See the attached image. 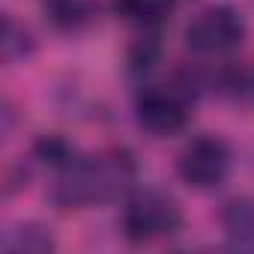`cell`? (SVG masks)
<instances>
[{
	"label": "cell",
	"mask_w": 254,
	"mask_h": 254,
	"mask_svg": "<svg viewBox=\"0 0 254 254\" xmlns=\"http://www.w3.org/2000/svg\"><path fill=\"white\" fill-rule=\"evenodd\" d=\"M135 180V159L126 150H108L99 156H75L57 171L51 186V200L60 209H78L90 203H105L123 194Z\"/></svg>",
	"instance_id": "cell-1"
},
{
	"label": "cell",
	"mask_w": 254,
	"mask_h": 254,
	"mask_svg": "<svg viewBox=\"0 0 254 254\" xmlns=\"http://www.w3.org/2000/svg\"><path fill=\"white\" fill-rule=\"evenodd\" d=\"M183 227V209L180 203L159 191V189H144L129 197L123 212V230L135 245L156 242L165 236H174Z\"/></svg>",
	"instance_id": "cell-2"
},
{
	"label": "cell",
	"mask_w": 254,
	"mask_h": 254,
	"mask_svg": "<svg viewBox=\"0 0 254 254\" xmlns=\"http://www.w3.org/2000/svg\"><path fill=\"white\" fill-rule=\"evenodd\" d=\"M186 42L191 51H197L203 57L230 54L245 42V18L239 15V9H233L227 3L206 6L186 27Z\"/></svg>",
	"instance_id": "cell-3"
},
{
	"label": "cell",
	"mask_w": 254,
	"mask_h": 254,
	"mask_svg": "<svg viewBox=\"0 0 254 254\" xmlns=\"http://www.w3.org/2000/svg\"><path fill=\"white\" fill-rule=\"evenodd\" d=\"M230 147L215 135H200L186 144L177 159V171L191 189H218L230 174Z\"/></svg>",
	"instance_id": "cell-4"
},
{
	"label": "cell",
	"mask_w": 254,
	"mask_h": 254,
	"mask_svg": "<svg viewBox=\"0 0 254 254\" xmlns=\"http://www.w3.org/2000/svg\"><path fill=\"white\" fill-rule=\"evenodd\" d=\"M135 117H138V126L144 132H150L153 138H168V135H177L186 129L189 108H186L183 96H177L174 90L150 87L138 96Z\"/></svg>",
	"instance_id": "cell-5"
},
{
	"label": "cell",
	"mask_w": 254,
	"mask_h": 254,
	"mask_svg": "<svg viewBox=\"0 0 254 254\" xmlns=\"http://www.w3.org/2000/svg\"><path fill=\"white\" fill-rule=\"evenodd\" d=\"M221 227L230 245L254 251V197H233L221 209Z\"/></svg>",
	"instance_id": "cell-6"
},
{
	"label": "cell",
	"mask_w": 254,
	"mask_h": 254,
	"mask_svg": "<svg viewBox=\"0 0 254 254\" xmlns=\"http://www.w3.org/2000/svg\"><path fill=\"white\" fill-rule=\"evenodd\" d=\"M0 248L18 251V254H48V251H54V236L48 233V227L27 221V224H15V227L3 230Z\"/></svg>",
	"instance_id": "cell-7"
},
{
	"label": "cell",
	"mask_w": 254,
	"mask_h": 254,
	"mask_svg": "<svg viewBox=\"0 0 254 254\" xmlns=\"http://www.w3.org/2000/svg\"><path fill=\"white\" fill-rule=\"evenodd\" d=\"M177 0H117V12L144 30H159L174 15Z\"/></svg>",
	"instance_id": "cell-8"
},
{
	"label": "cell",
	"mask_w": 254,
	"mask_h": 254,
	"mask_svg": "<svg viewBox=\"0 0 254 254\" xmlns=\"http://www.w3.org/2000/svg\"><path fill=\"white\" fill-rule=\"evenodd\" d=\"M48 18L60 30H81L93 21V0H42Z\"/></svg>",
	"instance_id": "cell-9"
},
{
	"label": "cell",
	"mask_w": 254,
	"mask_h": 254,
	"mask_svg": "<svg viewBox=\"0 0 254 254\" xmlns=\"http://www.w3.org/2000/svg\"><path fill=\"white\" fill-rule=\"evenodd\" d=\"M33 156H36L39 162H45L48 168L60 171V168H66L78 153H75V147H72L69 141H63L60 135H45V138H39V141H36Z\"/></svg>",
	"instance_id": "cell-10"
},
{
	"label": "cell",
	"mask_w": 254,
	"mask_h": 254,
	"mask_svg": "<svg viewBox=\"0 0 254 254\" xmlns=\"http://www.w3.org/2000/svg\"><path fill=\"white\" fill-rule=\"evenodd\" d=\"M0 48H3V60L6 63H15V60H24L30 51H33V39L24 27H18L9 15L3 18V33H0Z\"/></svg>",
	"instance_id": "cell-11"
},
{
	"label": "cell",
	"mask_w": 254,
	"mask_h": 254,
	"mask_svg": "<svg viewBox=\"0 0 254 254\" xmlns=\"http://www.w3.org/2000/svg\"><path fill=\"white\" fill-rule=\"evenodd\" d=\"M156 60H159V42L156 39H141L129 54V69L132 72H150Z\"/></svg>",
	"instance_id": "cell-12"
},
{
	"label": "cell",
	"mask_w": 254,
	"mask_h": 254,
	"mask_svg": "<svg viewBox=\"0 0 254 254\" xmlns=\"http://www.w3.org/2000/svg\"><path fill=\"white\" fill-rule=\"evenodd\" d=\"M248 90H251V96H254V78H251V81H248Z\"/></svg>",
	"instance_id": "cell-13"
}]
</instances>
